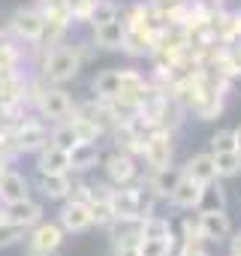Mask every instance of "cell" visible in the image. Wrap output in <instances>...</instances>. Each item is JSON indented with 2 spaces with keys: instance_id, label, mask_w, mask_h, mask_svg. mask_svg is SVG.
Wrapping results in <instances>:
<instances>
[{
  "instance_id": "1",
  "label": "cell",
  "mask_w": 241,
  "mask_h": 256,
  "mask_svg": "<svg viewBox=\"0 0 241 256\" xmlns=\"http://www.w3.org/2000/svg\"><path fill=\"white\" fill-rule=\"evenodd\" d=\"M42 78L52 82V84H64V82H72L82 70V54L76 46H54L46 52L42 58Z\"/></svg>"
},
{
  "instance_id": "2",
  "label": "cell",
  "mask_w": 241,
  "mask_h": 256,
  "mask_svg": "<svg viewBox=\"0 0 241 256\" xmlns=\"http://www.w3.org/2000/svg\"><path fill=\"white\" fill-rule=\"evenodd\" d=\"M30 100L36 102L40 114H42V118H48V120H54V124L70 120V118H72V112H76V106H72V100H70V94H66V90H60V88H48V84H42V82H40V84H34Z\"/></svg>"
},
{
  "instance_id": "3",
  "label": "cell",
  "mask_w": 241,
  "mask_h": 256,
  "mask_svg": "<svg viewBox=\"0 0 241 256\" xmlns=\"http://www.w3.org/2000/svg\"><path fill=\"white\" fill-rule=\"evenodd\" d=\"M12 142H16V151L18 154H40L48 142H52V133L42 120H18L12 126Z\"/></svg>"
},
{
  "instance_id": "4",
  "label": "cell",
  "mask_w": 241,
  "mask_h": 256,
  "mask_svg": "<svg viewBox=\"0 0 241 256\" xmlns=\"http://www.w3.org/2000/svg\"><path fill=\"white\" fill-rule=\"evenodd\" d=\"M64 235H66V229L60 223H42L40 220L28 232V256H46L52 250H60Z\"/></svg>"
},
{
  "instance_id": "5",
  "label": "cell",
  "mask_w": 241,
  "mask_h": 256,
  "mask_svg": "<svg viewBox=\"0 0 241 256\" xmlns=\"http://www.w3.org/2000/svg\"><path fill=\"white\" fill-rule=\"evenodd\" d=\"M142 157H145L148 169L172 166V133H169V130H163V126H154V130L145 136Z\"/></svg>"
},
{
  "instance_id": "6",
  "label": "cell",
  "mask_w": 241,
  "mask_h": 256,
  "mask_svg": "<svg viewBox=\"0 0 241 256\" xmlns=\"http://www.w3.org/2000/svg\"><path fill=\"white\" fill-rule=\"evenodd\" d=\"M114 220H142L139 214V184H120L112 193Z\"/></svg>"
},
{
  "instance_id": "7",
  "label": "cell",
  "mask_w": 241,
  "mask_h": 256,
  "mask_svg": "<svg viewBox=\"0 0 241 256\" xmlns=\"http://www.w3.org/2000/svg\"><path fill=\"white\" fill-rule=\"evenodd\" d=\"M136 172H139V166H136V160H133V154H127V151H114V154H108V160H106V175H108V181L112 184H133L136 181Z\"/></svg>"
},
{
  "instance_id": "8",
  "label": "cell",
  "mask_w": 241,
  "mask_h": 256,
  "mask_svg": "<svg viewBox=\"0 0 241 256\" xmlns=\"http://www.w3.org/2000/svg\"><path fill=\"white\" fill-rule=\"evenodd\" d=\"M12 30L28 42H40L46 34V18L40 10H18L12 16Z\"/></svg>"
},
{
  "instance_id": "9",
  "label": "cell",
  "mask_w": 241,
  "mask_h": 256,
  "mask_svg": "<svg viewBox=\"0 0 241 256\" xmlns=\"http://www.w3.org/2000/svg\"><path fill=\"white\" fill-rule=\"evenodd\" d=\"M36 172L40 175H60V172H70V151L48 142L42 151H40V160H36Z\"/></svg>"
},
{
  "instance_id": "10",
  "label": "cell",
  "mask_w": 241,
  "mask_h": 256,
  "mask_svg": "<svg viewBox=\"0 0 241 256\" xmlns=\"http://www.w3.org/2000/svg\"><path fill=\"white\" fill-rule=\"evenodd\" d=\"M202 193H205V184H199V181H193L190 175H181V181H178V187L172 190V196H169V202H172L175 208H184V211H193V208H199V202H202Z\"/></svg>"
},
{
  "instance_id": "11",
  "label": "cell",
  "mask_w": 241,
  "mask_h": 256,
  "mask_svg": "<svg viewBox=\"0 0 241 256\" xmlns=\"http://www.w3.org/2000/svg\"><path fill=\"white\" fill-rule=\"evenodd\" d=\"M4 217H6L10 223H18V226L30 229V226H36V223L42 220V205L28 196V199H22V202H10V205L4 208Z\"/></svg>"
},
{
  "instance_id": "12",
  "label": "cell",
  "mask_w": 241,
  "mask_h": 256,
  "mask_svg": "<svg viewBox=\"0 0 241 256\" xmlns=\"http://www.w3.org/2000/svg\"><path fill=\"white\" fill-rule=\"evenodd\" d=\"M58 223H60L66 232H84V229H90V226H94L90 205H88V202H76V199H70V202L64 205Z\"/></svg>"
},
{
  "instance_id": "13",
  "label": "cell",
  "mask_w": 241,
  "mask_h": 256,
  "mask_svg": "<svg viewBox=\"0 0 241 256\" xmlns=\"http://www.w3.org/2000/svg\"><path fill=\"white\" fill-rule=\"evenodd\" d=\"M124 36H127V28H124V22H120V18L94 28V42H96L100 48H108V52L124 48Z\"/></svg>"
},
{
  "instance_id": "14",
  "label": "cell",
  "mask_w": 241,
  "mask_h": 256,
  "mask_svg": "<svg viewBox=\"0 0 241 256\" xmlns=\"http://www.w3.org/2000/svg\"><path fill=\"white\" fill-rule=\"evenodd\" d=\"M199 220H202L205 241H223V238L232 232V223H229V217H226V208H217V211H199Z\"/></svg>"
},
{
  "instance_id": "15",
  "label": "cell",
  "mask_w": 241,
  "mask_h": 256,
  "mask_svg": "<svg viewBox=\"0 0 241 256\" xmlns=\"http://www.w3.org/2000/svg\"><path fill=\"white\" fill-rule=\"evenodd\" d=\"M148 84L151 82H145V76L142 72H136V70H120V88H118V100H127V102H142V96H145V90H148Z\"/></svg>"
},
{
  "instance_id": "16",
  "label": "cell",
  "mask_w": 241,
  "mask_h": 256,
  "mask_svg": "<svg viewBox=\"0 0 241 256\" xmlns=\"http://www.w3.org/2000/svg\"><path fill=\"white\" fill-rule=\"evenodd\" d=\"M28 196H30V184H28V178H24L22 172L6 169L4 178H0V199L10 205V202H22V199H28Z\"/></svg>"
},
{
  "instance_id": "17",
  "label": "cell",
  "mask_w": 241,
  "mask_h": 256,
  "mask_svg": "<svg viewBox=\"0 0 241 256\" xmlns=\"http://www.w3.org/2000/svg\"><path fill=\"white\" fill-rule=\"evenodd\" d=\"M184 169H175V166H163V169H151V178H148V187L157 193V199H169L172 190L178 187Z\"/></svg>"
},
{
  "instance_id": "18",
  "label": "cell",
  "mask_w": 241,
  "mask_h": 256,
  "mask_svg": "<svg viewBox=\"0 0 241 256\" xmlns=\"http://www.w3.org/2000/svg\"><path fill=\"white\" fill-rule=\"evenodd\" d=\"M184 175H190V178L199 181V184H211V181H217L220 175H217L214 154H196V157H190L187 166H184Z\"/></svg>"
},
{
  "instance_id": "19",
  "label": "cell",
  "mask_w": 241,
  "mask_h": 256,
  "mask_svg": "<svg viewBox=\"0 0 241 256\" xmlns=\"http://www.w3.org/2000/svg\"><path fill=\"white\" fill-rule=\"evenodd\" d=\"M96 160H100V148L94 142H76L70 148V169H76V172L96 166Z\"/></svg>"
},
{
  "instance_id": "20",
  "label": "cell",
  "mask_w": 241,
  "mask_h": 256,
  "mask_svg": "<svg viewBox=\"0 0 241 256\" xmlns=\"http://www.w3.org/2000/svg\"><path fill=\"white\" fill-rule=\"evenodd\" d=\"M40 190H42L46 199H70V190H72L70 172H60V175H40Z\"/></svg>"
},
{
  "instance_id": "21",
  "label": "cell",
  "mask_w": 241,
  "mask_h": 256,
  "mask_svg": "<svg viewBox=\"0 0 241 256\" xmlns=\"http://www.w3.org/2000/svg\"><path fill=\"white\" fill-rule=\"evenodd\" d=\"M118 88H120V70H102V72L94 78V94H96V100H114V96H118Z\"/></svg>"
},
{
  "instance_id": "22",
  "label": "cell",
  "mask_w": 241,
  "mask_h": 256,
  "mask_svg": "<svg viewBox=\"0 0 241 256\" xmlns=\"http://www.w3.org/2000/svg\"><path fill=\"white\" fill-rule=\"evenodd\" d=\"M40 12L46 22H54V24H66L72 22V12H70V0H40Z\"/></svg>"
},
{
  "instance_id": "23",
  "label": "cell",
  "mask_w": 241,
  "mask_h": 256,
  "mask_svg": "<svg viewBox=\"0 0 241 256\" xmlns=\"http://www.w3.org/2000/svg\"><path fill=\"white\" fill-rule=\"evenodd\" d=\"M145 238H151V241L175 238V235H172V223H169L166 217H157V214L145 217V220H142V241H145Z\"/></svg>"
},
{
  "instance_id": "24",
  "label": "cell",
  "mask_w": 241,
  "mask_h": 256,
  "mask_svg": "<svg viewBox=\"0 0 241 256\" xmlns=\"http://www.w3.org/2000/svg\"><path fill=\"white\" fill-rule=\"evenodd\" d=\"M214 163H217V175L220 178H238L241 175V151H220L214 154Z\"/></svg>"
},
{
  "instance_id": "25",
  "label": "cell",
  "mask_w": 241,
  "mask_h": 256,
  "mask_svg": "<svg viewBox=\"0 0 241 256\" xmlns=\"http://www.w3.org/2000/svg\"><path fill=\"white\" fill-rule=\"evenodd\" d=\"M193 112H196V118H199V120H214V118H220V114H223V96L202 94Z\"/></svg>"
},
{
  "instance_id": "26",
  "label": "cell",
  "mask_w": 241,
  "mask_h": 256,
  "mask_svg": "<svg viewBox=\"0 0 241 256\" xmlns=\"http://www.w3.org/2000/svg\"><path fill=\"white\" fill-rule=\"evenodd\" d=\"M214 66H217V70H223V72H226V76H232V78H241V46H238V42L226 46L223 58H220Z\"/></svg>"
},
{
  "instance_id": "27",
  "label": "cell",
  "mask_w": 241,
  "mask_h": 256,
  "mask_svg": "<svg viewBox=\"0 0 241 256\" xmlns=\"http://www.w3.org/2000/svg\"><path fill=\"white\" fill-rule=\"evenodd\" d=\"M217 208H226V193L217 181H211V184H205V193H202V202L196 211H217Z\"/></svg>"
},
{
  "instance_id": "28",
  "label": "cell",
  "mask_w": 241,
  "mask_h": 256,
  "mask_svg": "<svg viewBox=\"0 0 241 256\" xmlns=\"http://www.w3.org/2000/svg\"><path fill=\"white\" fill-rule=\"evenodd\" d=\"M52 142L70 151V148H72L76 142H82V139H78V133H76V126H72L70 120H60V124L54 126V130H52Z\"/></svg>"
},
{
  "instance_id": "29",
  "label": "cell",
  "mask_w": 241,
  "mask_h": 256,
  "mask_svg": "<svg viewBox=\"0 0 241 256\" xmlns=\"http://www.w3.org/2000/svg\"><path fill=\"white\" fill-rule=\"evenodd\" d=\"M114 18H118V4H114V0H96L88 24L96 28V24H106V22H114Z\"/></svg>"
},
{
  "instance_id": "30",
  "label": "cell",
  "mask_w": 241,
  "mask_h": 256,
  "mask_svg": "<svg viewBox=\"0 0 241 256\" xmlns=\"http://www.w3.org/2000/svg\"><path fill=\"white\" fill-rule=\"evenodd\" d=\"M90 217H94V226H112L114 223L112 199H94L90 202Z\"/></svg>"
},
{
  "instance_id": "31",
  "label": "cell",
  "mask_w": 241,
  "mask_h": 256,
  "mask_svg": "<svg viewBox=\"0 0 241 256\" xmlns=\"http://www.w3.org/2000/svg\"><path fill=\"white\" fill-rule=\"evenodd\" d=\"M181 238H184V244H202V241H205V232H202V220H199V214L181 220Z\"/></svg>"
},
{
  "instance_id": "32",
  "label": "cell",
  "mask_w": 241,
  "mask_h": 256,
  "mask_svg": "<svg viewBox=\"0 0 241 256\" xmlns=\"http://www.w3.org/2000/svg\"><path fill=\"white\" fill-rule=\"evenodd\" d=\"M24 226H18V223H10V220H0V247H12V244H18L22 238H24Z\"/></svg>"
},
{
  "instance_id": "33",
  "label": "cell",
  "mask_w": 241,
  "mask_h": 256,
  "mask_svg": "<svg viewBox=\"0 0 241 256\" xmlns=\"http://www.w3.org/2000/svg\"><path fill=\"white\" fill-rule=\"evenodd\" d=\"M175 241L178 238H166V241H142V256H172L175 253Z\"/></svg>"
},
{
  "instance_id": "34",
  "label": "cell",
  "mask_w": 241,
  "mask_h": 256,
  "mask_svg": "<svg viewBox=\"0 0 241 256\" xmlns=\"http://www.w3.org/2000/svg\"><path fill=\"white\" fill-rule=\"evenodd\" d=\"M238 148V139H235V130H220L211 136V154H220V151H235Z\"/></svg>"
},
{
  "instance_id": "35",
  "label": "cell",
  "mask_w": 241,
  "mask_h": 256,
  "mask_svg": "<svg viewBox=\"0 0 241 256\" xmlns=\"http://www.w3.org/2000/svg\"><path fill=\"white\" fill-rule=\"evenodd\" d=\"M96 6V0H70V12L72 22H90V12Z\"/></svg>"
},
{
  "instance_id": "36",
  "label": "cell",
  "mask_w": 241,
  "mask_h": 256,
  "mask_svg": "<svg viewBox=\"0 0 241 256\" xmlns=\"http://www.w3.org/2000/svg\"><path fill=\"white\" fill-rule=\"evenodd\" d=\"M18 66V48L10 42L6 48H0V72H12Z\"/></svg>"
},
{
  "instance_id": "37",
  "label": "cell",
  "mask_w": 241,
  "mask_h": 256,
  "mask_svg": "<svg viewBox=\"0 0 241 256\" xmlns=\"http://www.w3.org/2000/svg\"><path fill=\"white\" fill-rule=\"evenodd\" d=\"M112 256H142V244L139 241H114Z\"/></svg>"
},
{
  "instance_id": "38",
  "label": "cell",
  "mask_w": 241,
  "mask_h": 256,
  "mask_svg": "<svg viewBox=\"0 0 241 256\" xmlns=\"http://www.w3.org/2000/svg\"><path fill=\"white\" fill-rule=\"evenodd\" d=\"M70 199H76V202H88V205H90V184H84V181H72Z\"/></svg>"
},
{
  "instance_id": "39",
  "label": "cell",
  "mask_w": 241,
  "mask_h": 256,
  "mask_svg": "<svg viewBox=\"0 0 241 256\" xmlns=\"http://www.w3.org/2000/svg\"><path fill=\"white\" fill-rule=\"evenodd\" d=\"M175 256H208V250H205L202 244H184Z\"/></svg>"
},
{
  "instance_id": "40",
  "label": "cell",
  "mask_w": 241,
  "mask_h": 256,
  "mask_svg": "<svg viewBox=\"0 0 241 256\" xmlns=\"http://www.w3.org/2000/svg\"><path fill=\"white\" fill-rule=\"evenodd\" d=\"M229 256H241V232L232 235V241H229Z\"/></svg>"
},
{
  "instance_id": "41",
  "label": "cell",
  "mask_w": 241,
  "mask_h": 256,
  "mask_svg": "<svg viewBox=\"0 0 241 256\" xmlns=\"http://www.w3.org/2000/svg\"><path fill=\"white\" fill-rule=\"evenodd\" d=\"M6 163H10V157L0 154V178H4V172H6Z\"/></svg>"
},
{
  "instance_id": "42",
  "label": "cell",
  "mask_w": 241,
  "mask_h": 256,
  "mask_svg": "<svg viewBox=\"0 0 241 256\" xmlns=\"http://www.w3.org/2000/svg\"><path fill=\"white\" fill-rule=\"evenodd\" d=\"M6 46H10V40H6V34H4V30H0V48H6Z\"/></svg>"
},
{
  "instance_id": "43",
  "label": "cell",
  "mask_w": 241,
  "mask_h": 256,
  "mask_svg": "<svg viewBox=\"0 0 241 256\" xmlns=\"http://www.w3.org/2000/svg\"><path fill=\"white\" fill-rule=\"evenodd\" d=\"M235 139H238V151H241V126H235Z\"/></svg>"
},
{
  "instance_id": "44",
  "label": "cell",
  "mask_w": 241,
  "mask_h": 256,
  "mask_svg": "<svg viewBox=\"0 0 241 256\" xmlns=\"http://www.w3.org/2000/svg\"><path fill=\"white\" fill-rule=\"evenodd\" d=\"M4 208H6V202H4V199H0V220H6V217H4Z\"/></svg>"
},
{
  "instance_id": "45",
  "label": "cell",
  "mask_w": 241,
  "mask_h": 256,
  "mask_svg": "<svg viewBox=\"0 0 241 256\" xmlns=\"http://www.w3.org/2000/svg\"><path fill=\"white\" fill-rule=\"evenodd\" d=\"M4 82H6V72H0V90H4Z\"/></svg>"
},
{
  "instance_id": "46",
  "label": "cell",
  "mask_w": 241,
  "mask_h": 256,
  "mask_svg": "<svg viewBox=\"0 0 241 256\" xmlns=\"http://www.w3.org/2000/svg\"><path fill=\"white\" fill-rule=\"evenodd\" d=\"M46 256H60V253H58V250H52V253H46Z\"/></svg>"
}]
</instances>
